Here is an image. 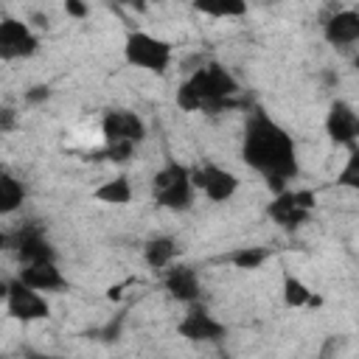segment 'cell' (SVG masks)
Masks as SVG:
<instances>
[{"mask_svg": "<svg viewBox=\"0 0 359 359\" xmlns=\"http://www.w3.org/2000/svg\"><path fill=\"white\" fill-rule=\"evenodd\" d=\"M36 48H39V39L28 28V22L14 20V17L0 20V59L3 62L25 59V56L36 53Z\"/></svg>", "mask_w": 359, "mask_h": 359, "instance_id": "cell-9", "label": "cell"}, {"mask_svg": "<svg viewBox=\"0 0 359 359\" xmlns=\"http://www.w3.org/2000/svg\"><path fill=\"white\" fill-rule=\"evenodd\" d=\"M323 34L331 45H353L359 39V11L342 8L323 22Z\"/></svg>", "mask_w": 359, "mask_h": 359, "instance_id": "cell-15", "label": "cell"}, {"mask_svg": "<svg viewBox=\"0 0 359 359\" xmlns=\"http://www.w3.org/2000/svg\"><path fill=\"white\" fill-rule=\"evenodd\" d=\"M177 252H180V247H177V241L171 236H154L143 247V258H146V264L151 269H165L177 258Z\"/></svg>", "mask_w": 359, "mask_h": 359, "instance_id": "cell-16", "label": "cell"}, {"mask_svg": "<svg viewBox=\"0 0 359 359\" xmlns=\"http://www.w3.org/2000/svg\"><path fill=\"white\" fill-rule=\"evenodd\" d=\"M104 146H137L146 137V123L129 109H112L101 121Z\"/></svg>", "mask_w": 359, "mask_h": 359, "instance_id": "cell-7", "label": "cell"}, {"mask_svg": "<svg viewBox=\"0 0 359 359\" xmlns=\"http://www.w3.org/2000/svg\"><path fill=\"white\" fill-rule=\"evenodd\" d=\"M238 81L219 62L196 67L177 90V104L185 112H222L236 104Z\"/></svg>", "mask_w": 359, "mask_h": 359, "instance_id": "cell-2", "label": "cell"}, {"mask_svg": "<svg viewBox=\"0 0 359 359\" xmlns=\"http://www.w3.org/2000/svg\"><path fill=\"white\" fill-rule=\"evenodd\" d=\"M241 157L250 168H255L266 185L280 194L286 191L289 180L297 177V151L292 135L275 123L264 109H252L244 123V143Z\"/></svg>", "mask_w": 359, "mask_h": 359, "instance_id": "cell-1", "label": "cell"}, {"mask_svg": "<svg viewBox=\"0 0 359 359\" xmlns=\"http://www.w3.org/2000/svg\"><path fill=\"white\" fill-rule=\"evenodd\" d=\"M93 196H95L98 202H104V205H126V202L132 199L129 177H112V180H107L104 185L95 188Z\"/></svg>", "mask_w": 359, "mask_h": 359, "instance_id": "cell-18", "label": "cell"}, {"mask_svg": "<svg viewBox=\"0 0 359 359\" xmlns=\"http://www.w3.org/2000/svg\"><path fill=\"white\" fill-rule=\"evenodd\" d=\"M314 202H317L314 191H306V188L289 191V188H286V191L275 194V199L269 202L266 213H269V219H272L275 224H280V227H286V230H297L300 224H306V222L311 219Z\"/></svg>", "mask_w": 359, "mask_h": 359, "instance_id": "cell-5", "label": "cell"}, {"mask_svg": "<svg viewBox=\"0 0 359 359\" xmlns=\"http://www.w3.org/2000/svg\"><path fill=\"white\" fill-rule=\"evenodd\" d=\"M6 309L14 320L22 323H34V320H45L50 314V303L45 300V294L28 289L22 280H8V294H6Z\"/></svg>", "mask_w": 359, "mask_h": 359, "instance_id": "cell-8", "label": "cell"}, {"mask_svg": "<svg viewBox=\"0 0 359 359\" xmlns=\"http://www.w3.org/2000/svg\"><path fill=\"white\" fill-rule=\"evenodd\" d=\"M177 331H180V337H185V339H191V342H216V339L224 337L227 328H224V323H219L208 309L194 306V309L180 320Z\"/></svg>", "mask_w": 359, "mask_h": 359, "instance_id": "cell-12", "label": "cell"}, {"mask_svg": "<svg viewBox=\"0 0 359 359\" xmlns=\"http://www.w3.org/2000/svg\"><path fill=\"white\" fill-rule=\"evenodd\" d=\"M0 250H11V233L0 230Z\"/></svg>", "mask_w": 359, "mask_h": 359, "instance_id": "cell-29", "label": "cell"}, {"mask_svg": "<svg viewBox=\"0 0 359 359\" xmlns=\"http://www.w3.org/2000/svg\"><path fill=\"white\" fill-rule=\"evenodd\" d=\"M123 56L129 65L149 70V73H165L171 65V45L154 34L146 31H129L123 42Z\"/></svg>", "mask_w": 359, "mask_h": 359, "instance_id": "cell-4", "label": "cell"}, {"mask_svg": "<svg viewBox=\"0 0 359 359\" xmlns=\"http://www.w3.org/2000/svg\"><path fill=\"white\" fill-rule=\"evenodd\" d=\"M325 132L337 146L356 149V135H359V118L348 101H334L325 115Z\"/></svg>", "mask_w": 359, "mask_h": 359, "instance_id": "cell-11", "label": "cell"}, {"mask_svg": "<svg viewBox=\"0 0 359 359\" xmlns=\"http://www.w3.org/2000/svg\"><path fill=\"white\" fill-rule=\"evenodd\" d=\"M151 194L160 208L168 210H185L194 202V185H191V168L180 163H165L154 180H151Z\"/></svg>", "mask_w": 359, "mask_h": 359, "instance_id": "cell-3", "label": "cell"}, {"mask_svg": "<svg viewBox=\"0 0 359 359\" xmlns=\"http://www.w3.org/2000/svg\"><path fill=\"white\" fill-rule=\"evenodd\" d=\"M25 359H65V356H53V353H39V351H28Z\"/></svg>", "mask_w": 359, "mask_h": 359, "instance_id": "cell-28", "label": "cell"}, {"mask_svg": "<svg viewBox=\"0 0 359 359\" xmlns=\"http://www.w3.org/2000/svg\"><path fill=\"white\" fill-rule=\"evenodd\" d=\"M132 154H135V146H104V149L98 151V157L112 160V163H126Z\"/></svg>", "mask_w": 359, "mask_h": 359, "instance_id": "cell-23", "label": "cell"}, {"mask_svg": "<svg viewBox=\"0 0 359 359\" xmlns=\"http://www.w3.org/2000/svg\"><path fill=\"white\" fill-rule=\"evenodd\" d=\"M266 258H269V250H264V247H241V250L230 252V264L236 269H258Z\"/></svg>", "mask_w": 359, "mask_h": 359, "instance_id": "cell-20", "label": "cell"}, {"mask_svg": "<svg viewBox=\"0 0 359 359\" xmlns=\"http://www.w3.org/2000/svg\"><path fill=\"white\" fill-rule=\"evenodd\" d=\"M337 182L345 188H359V149H351V157H348L345 168L339 171Z\"/></svg>", "mask_w": 359, "mask_h": 359, "instance_id": "cell-21", "label": "cell"}, {"mask_svg": "<svg viewBox=\"0 0 359 359\" xmlns=\"http://www.w3.org/2000/svg\"><path fill=\"white\" fill-rule=\"evenodd\" d=\"M0 359H8V356H0Z\"/></svg>", "mask_w": 359, "mask_h": 359, "instance_id": "cell-31", "label": "cell"}, {"mask_svg": "<svg viewBox=\"0 0 359 359\" xmlns=\"http://www.w3.org/2000/svg\"><path fill=\"white\" fill-rule=\"evenodd\" d=\"M17 121H20V115H17L14 107H0V135L14 132L17 129Z\"/></svg>", "mask_w": 359, "mask_h": 359, "instance_id": "cell-24", "label": "cell"}, {"mask_svg": "<svg viewBox=\"0 0 359 359\" xmlns=\"http://www.w3.org/2000/svg\"><path fill=\"white\" fill-rule=\"evenodd\" d=\"M50 98V87L48 84H36V87H31L28 93H25V101L28 104H45Z\"/></svg>", "mask_w": 359, "mask_h": 359, "instance_id": "cell-25", "label": "cell"}, {"mask_svg": "<svg viewBox=\"0 0 359 359\" xmlns=\"http://www.w3.org/2000/svg\"><path fill=\"white\" fill-rule=\"evenodd\" d=\"M11 250L17 252L22 266L42 264V261H56V250L48 244L42 222H25L17 230H11Z\"/></svg>", "mask_w": 359, "mask_h": 359, "instance_id": "cell-6", "label": "cell"}, {"mask_svg": "<svg viewBox=\"0 0 359 359\" xmlns=\"http://www.w3.org/2000/svg\"><path fill=\"white\" fill-rule=\"evenodd\" d=\"M196 11L210 14V17H241L247 11L244 3H222V6H196Z\"/></svg>", "mask_w": 359, "mask_h": 359, "instance_id": "cell-22", "label": "cell"}, {"mask_svg": "<svg viewBox=\"0 0 359 359\" xmlns=\"http://www.w3.org/2000/svg\"><path fill=\"white\" fill-rule=\"evenodd\" d=\"M28 289L34 292H62L67 289V278L62 275V269L56 266V261H42V264H28L20 269V278Z\"/></svg>", "mask_w": 359, "mask_h": 359, "instance_id": "cell-13", "label": "cell"}, {"mask_svg": "<svg viewBox=\"0 0 359 359\" xmlns=\"http://www.w3.org/2000/svg\"><path fill=\"white\" fill-rule=\"evenodd\" d=\"M121 325H123V314H118L115 323H107V325L98 331L101 339H118V337H121Z\"/></svg>", "mask_w": 359, "mask_h": 359, "instance_id": "cell-26", "label": "cell"}, {"mask_svg": "<svg viewBox=\"0 0 359 359\" xmlns=\"http://www.w3.org/2000/svg\"><path fill=\"white\" fill-rule=\"evenodd\" d=\"M163 286H165V292H168L174 300H180V303H196L199 294H202V286H199L196 272H194L191 266H182V264H177V266H171V269L165 272Z\"/></svg>", "mask_w": 359, "mask_h": 359, "instance_id": "cell-14", "label": "cell"}, {"mask_svg": "<svg viewBox=\"0 0 359 359\" xmlns=\"http://www.w3.org/2000/svg\"><path fill=\"white\" fill-rule=\"evenodd\" d=\"M191 185H194V191H202L213 202H227L238 191V177L222 165L208 163V165L191 171Z\"/></svg>", "mask_w": 359, "mask_h": 359, "instance_id": "cell-10", "label": "cell"}, {"mask_svg": "<svg viewBox=\"0 0 359 359\" xmlns=\"http://www.w3.org/2000/svg\"><path fill=\"white\" fill-rule=\"evenodd\" d=\"M8 294V280H0V300H6Z\"/></svg>", "mask_w": 359, "mask_h": 359, "instance_id": "cell-30", "label": "cell"}, {"mask_svg": "<svg viewBox=\"0 0 359 359\" xmlns=\"http://www.w3.org/2000/svg\"><path fill=\"white\" fill-rule=\"evenodd\" d=\"M65 11L73 14V17H84V14H87V6L79 3V0H67V3H65Z\"/></svg>", "mask_w": 359, "mask_h": 359, "instance_id": "cell-27", "label": "cell"}, {"mask_svg": "<svg viewBox=\"0 0 359 359\" xmlns=\"http://www.w3.org/2000/svg\"><path fill=\"white\" fill-rule=\"evenodd\" d=\"M25 199V185L8 174V171H0V216H8L14 213Z\"/></svg>", "mask_w": 359, "mask_h": 359, "instance_id": "cell-17", "label": "cell"}, {"mask_svg": "<svg viewBox=\"0 0 359 359\" xmlns=\"http://www.w3.org/2000/svg\"><path fill=\"white\" fill-rule=\"evenodd\" d=\"M283 303H286L289 309H300V306H317L320 297H314L311 289H309L300 278L286 275V278H283Z\"/></svg>", "mask_w": 359, "mask_h": 359, "instance_id": "cell-19", "label": "cell"}]
</instances>
